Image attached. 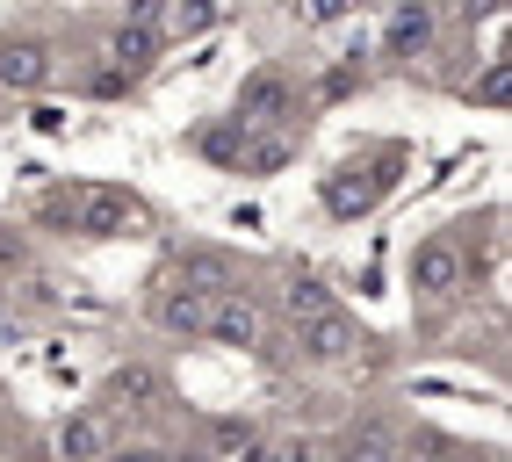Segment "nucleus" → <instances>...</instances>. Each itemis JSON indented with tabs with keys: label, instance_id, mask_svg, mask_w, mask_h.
I'll return each mask as SVG.
<instances>
[{
	"label": "nucleus",
	"instance_id": "4468645a",
	"mask_svg": "<svg viewBox=\"0 0 512 462\" xmlns=\"http://www.w3.org/2000/svg\"><path fill=\"white\" fill-rule=\"evenodd\" d=\"M224 22V0H166V29L174 37H210Z\"/></svg>",
	"mask_w": 512,
	"mask_h": 462
},
{
	"label": "nucleus",
	"instance_id": "7ed1b4c3",
	"mask_svg": "<svg viewBox=\"0 0 512 462\" xmlns=\"http://www.w3.org/2000/svg\"><path fill=\"white\" fill-rule=\"evenodd\" d=\"M390 181H397V159H354V167H339L332 181H325V210L332 217H361V210H375L390 195Z\"/></svg>",
	"mask_w": 512,
	"mask_h": 462
},
{
	"label": "nucleus",
	"instance_id": "dca6fc26",
	"mask_svg": "<svg viewBox=\"0 0 512 462\" xmlns=\"http://www.w3.org/2000/svg\"><path fill=\"white\" fill-rule=\"evenodd\" d=\"M210 448H217V455H260L267 441H260L253 419H217V426H210Z\"/></svg>",
	"mask_w": 512,
	"mask_h": 462
},
{
	"label": "nucleus",
	"instance_id": "9b49d317",
	"mask_svg": "<svg viewBox=\"0 0 512 462\" xmlns=\"http://www.w3.org/2000/svg\"><path fill=\"white\" fill-rule=\"evenodd\" d=\"M210 304H217V296H202V289H188V282H166V289H159V304H152V318H159L174 340H195V333H202V318H210Z\"/></svg>",
	"mask_w": 512,
	"mask_h": 462
},
{
	"label": "nucleus",
	"instance_id": "f8f14e48",
	"mask_svg": "<svg viewBox=\"0 0 512 462\" xmlns=\"http://www.w3.org/2000/svg\"><path fill=\"white\" fill-rule=\"evenodd\" d=\"M152 58H159V22H123L109 37V73H123V80H145Z\"/></svg>",
	"mask_w": 512,
	"mask_h": 462
},
{
	"label": "nucleus",
	"instance_id": "f3484780",
	"mask_svg": "<svg viewBox=\"0 0 512 462\" xmlns=\"http://www.w3.org/2000/svg\"><path fill=\"white\" fill-rule=\"evenodd\" d=\"M289 159V138H253L246 130V152H238V167H253V174H275Z\"/></svg>",
	"mask_w": 512,
	"mask_h": 462
},
{
	"label": "nucleus",
	"instance_id": "ddd939ff",
	"mask_svg": "<svg viewBox=\"0 0 512 462\" xmlns=\"http://www.w3.org/2000/svg\"><path fill=\"white\" fill-rule=\"evenodd\" d=\"M174 282H188L202 296H224V289H238V268H231V253H188L174 268Z\"/></svg>",
	"mask_w": 512,
	"mask_h": 462
},
{
	"label": "nucleus",
	"instance_id": "0eeeda50",
	"mask_svg": "<svg viewBox=\"0 0 512 462\" xmlns=\"http://www.w3.org/2000/svg\"><path fill=\"white\" fill-rule=\"evenodd\" d=\"M462 275H469V260H462L455 239H426V246L412 253V289H419V296H455Z\"/></svg>",
	"mask_w": 512,
	"mask_h": 462
},
{
	"label": "nucleus",
	"instance_id": "412c9836",
	"mask_svg": "<svg viewBox=\"0 0 512 462\" xmlns=\"http://www.w3.org/2000/svg\"><path fill=\"white\" fill-rule=\"evenodd\" d=\"M347 8H354V0H303V22H347Z\"/></svg>",
	"mask_w": 512,
	"mask_h": 462
},
{
	"label": "nucleus",
	"instance_id": "6ab92c4d",
	"mask_svg": "<svg viewBox=\"0 0 512 462\" xmlns=\"http://www.w3.org/2000/svg\"><path fill=\"white\" fill-rule=\"evenodd\" d=\"M318 304H332V296H325V282H318V275H296V282H289V318L318 311Z\"/></svg>",
	"mask_w": 512,
	"mask_h": 462
},
{
	"label": "nucleus",
	"instance_id": "20e7f679",
	"mask_svg": "<svg viewBox=\"0 0 512 462\" xmlns=\"http://www.w3.org/2000/svg\"><path fill=\"white\" fill-rule=\"evenodd\" d=\"M296 347L311 354V361H347L361 347V333H354V318L339 311V304H318V311L296 318Z\"/></svg>",
	"mask_w": 512,
	"mask_h": 462
},
{
	"label": "nucleus",
	"instance_id": "a211bd4d",
	"mask_svg": "<svg viewBox=\"0 0 512 462\" xmlns=\"http://www.w3.org/2000/svg\"><path fill=\"white\" fill-rule=\"evenodd\" d=\"M202 152H210V159H238V152H246V123H217V130H202V138H195Z\"/></svg>",
	"mask_w": 512,
	"mask_h": 462
},
{
	"label": "nucleus",
	"instance_id": "aec40b11",
	"mask_svg": "<svg viewBox=\"0 0 512 462\" xmlns=\"http://www.w3.org/2000/svg\"><path fill=\"white\" fill-rule=\"evenodd\" d=\"M390 448H397L390 426H354V434H347V455H390Z\"/></svg>",
	"mask_w": 512,
	"mask_h": 462
},
{
	"label": "nucleus",
	"instance_id": "4be33fe9",
	"mask_svg": "<svg viewBox=\"0 0 512 462\" xmlns=\"http://www.w3.org/2000/svg\"><path fill=\"white\" fill-rule=\"evenodd\" d=\"M166 15V0H130V22H159Z\"/></svg>",
	"mask_w": 512,
	"mask_h": 462
},
{
	"label": "nucleus",
	"instance_id": "9d476101",
	"mask_svg": "<svg viewBox=\"0 0 512 462\" xmlns=\"http://www.w3.org/2000/svg\"><path fill=\"white\" fill-rule=\"evenodd\" d=\"M433 8H426V0H397V8H390V22H383V51L390 58H426L433 51Z\"/></svg>",
	"mask_w": 512,
	"mask_h": 462
},
{
	"label": "nucleus",
	"instance_id": "1a4fd4ad",
	"mask_svg": "<svg viewBox=\"0 0 512 462\" xmlns=\"http://www.w3.org/2000/svg\"><path fill=\"white\" fill-rule=\"evenodd\" d=\"M51 448H58L65 462H94V455L116 448V419H109V412H65L58 434H51Z\"/></svg>",
	"mask_w": 512,
	"mask_h": 462
},
{
	"label": "nucleus",
	"instance_id": "6e6552de",
	"mask_svg": "<svg viewBox=\"0 0 512 462\" xmlns=\"http://www.w3.org/2000/svg\"><path fill=\"white\" fill-rule=\"evenodd\" d=\"M289 102H296V87H289L282 73H246V80H238V123H246V130L282 123Z\"/></svg>",
	"mask_w": 512,
	"mask_h": 462
},
{
	"label": "nucleus",
	"instance_id": "f03ea898",
	"mask_svg": "<svg viewBox=\"0 0 512 462\" xmlns=\"http://www.w3.org/2000/svg\"><path fill=\"white\" fill-rule=\"evenodd\" d=\"M101 412L109 419H159L166 412V376L152 361H123V369H109V383H101Z\"/></svg>",
	"mask_w": 512,
	"mask_h": 462
},
{
	"label": "nucleus",
	"instance_id": "f257e3e1",
	"mask_svg": "<svg viewBox=\"0 0 512 462\" xmlns=\"http://www.w3.org/2000/svg\"><path fill=\"white\" fill-rule=\"evenodd\" d=\"M65 217H73V231H80V239H145V231H152V210H145L130 188H109V181H87V188H73Z\"/></svg>",
	"mask_w": 512,
	"mask_h": 462
},
{
	"label": "nucleus",
	"instance_id": "423d86ee",
	"mask_svg": "<svg viewBox=\"0 0 512 462\" xmlns=\"http://www.w3.org/2000/svg\"><path fill=\"white\" fill-rule=\"evenodd\" d=\"M260 304H253V296L246 289H224L217 296V304H210V318H202V333H210L217 347H260Z\"/></svg>",
	"mask_w": 512,
	"mask_h": 462
},
{
	"label": "nucleus",
	"instance_id": "2eb2a0df",
	"mask_svg": "<svg viewBox=\"0 0 512 462\" xmlns=\"http://www.w3.org/2000/svg\"><path fill=\"white\" fill-rule=\"evenodd\" d=\"M469 102H476V109H505V102H512V58H491L484 73L469 80Z\"/></svg>",
	"mask_w": 512,
	"mask_h": 462
},
{
	"label": "nucleus",
	"instance_id": "39448f33",
	"mask_svg": "<svg viewBox=\"0 0 512 462\" xmlns=\"http://www.w3.org/2000/svg\"><path fill=\"white\" fill-rule=\"evenodd\" d=\"M51 73H58L51 44H37V37H8V44H0V87H8V94H44Z\"/></svg>",
	"mask_w": 512,
	"mask_h": 462
},
{
	"label": "nucleus",
	"instance_id": "5701e85b",
	"mask_svg": "<svg viewBox=\"0 0 512 462\" xmlns=\"http://www.w3.org/2000/svg\"><path fill=\"white\" fill-rule=\"evenodd\" d=\"M505 0H462V22H476V15H498Z\"/></svg>",
	"mask_w": 512,
	"mask_h": 462
}]
</instances>
